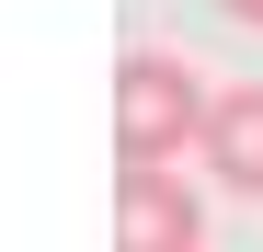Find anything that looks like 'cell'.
<instances>
[{
	"label": "cell",
	"instance_id": "obj_1",
	"mask_svg": "<svg viewBox=\"0 0 263 252\" xmlns=\"http://www.w3.org/2000/svg\"><path fill=\"white\" fill-rule=\"evenodd\" d=\"M206 115H217V92H206L172 46H138V58L115 69V160H126V172L195 160V149H206Z\"/></svg>",
	"mask_w": 263,
	"mask_h": 252
},
{
	"label": "cell",
	"instance_id": "obj_2",
	"mask_svg": "<svg viewBox=\"0 0 263 252\" xmlns=\"http://www.w3.org/2000/svg\"><path fill=\"white\" fill-rule=\"evenodd\" d=\"M115 252H206V206L183 172H115Z\"/></svg>",
	"mask_w": 263,
	"mask_h": 252
},
{
	"label": "cell",
	"instance_id": "obj_3",
	"mask_svg": "<svg viewBox=\"0 0 263 252\" xmlns=\"http://www.w3.org/2000/svg\"><path fill=\"white\" fill-rule=\"evenodd\" d=\"M206 172L229 184V195H252L263 206V80H217V115H206Z\"/></svg>",
	"mask_w": 263,
	"mask_h": 252
},
{
	"label": "cell",
	"instance_id": "obj_4",
	"mask_svg": "<svg viewBox=\"0 0 263 252\" xmlns=\"http://www.w3.org/2000/svg\"><path fill=\"white\" fill-rule=\"evenodd\" d=\"M217 12H229V23H252V34H263V0H217Z\"/></svg>",
	"mask_w": 263,
	"mask_h": 252
}]
</instances>
